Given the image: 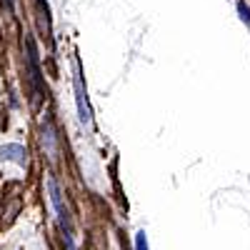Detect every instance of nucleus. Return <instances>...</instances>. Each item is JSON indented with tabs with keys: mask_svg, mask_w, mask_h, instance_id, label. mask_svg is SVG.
I'll list each match as a JSON object with an SVG mask.
<instances>
[{
	"mask_svg": "<svg viewBox=\"0 0 250 250\" xmlns=\"http://www.w3.org/2000/svg\"><path fill=\"white\" fill-rule=\"evenodd\" d=\"M75 100H78V113H80V120L83 123H93V113H90V105H88V93H85V83H83V73H80V65L75 70Z\"/></svg>",
	"mask_w": 250,
	"mask_h": 250,
	"instance_id": "nucleus-3",
	"label": "nucleus"
},
{
	"mask_svg": "<svg viewBox=\"0 0 250 250\" xmlns=\"http://www.w3.org/2000/svg\"><path fill=\"white\" fill-rule=\"evenodd\" d=\"M25 148L23 145H3L0 148V158L3 160H13V163H18V165H25Z\"/></svg>",
	"mask_w": 250,
	"mask_h": 250,
	"instance_id": "nucleus-5",
	"label": "nucleus"
},
{
	"mask_svg": "<svg viewBox=\"0 0 250 250\" xmlns=\"http://www.w3.org/2000/svg\"><path fill=\"white\" fill-rule=\"evenodd\" d=\"M5 3H8V8H13V0H5Z\"/></svg>",
	"mask_w": 250,
	"mask_h": 250,
	"instance_id": "nucleus-7",
	"label": "nucleus"
},
{
	"mask_svg": "<svg viewBox=\"0 0 250 250\" xmlns=\"http://www.w3.org/2000/svg\"><path fill=\"white\" fill-rule=\"evenodd\" d=\"M48 190H50V200L55 205V213H58V220H60V228L65 230V238H70V218H68V210L62 208V195H60V188H58V180L50 175L48 178Z\"/></svg>",
	"mask_w": 250,
	"mask_h": 250,
	"instance_id": "nucleus-2",
	"label": "nucleus"
},
{
	"mask_svg": "<svg viewBox=\"0 0 250 250\" xmlns=\"http://www.w3.org/2000/svg\"><path fill=\"white\" fill-rule=\"evenodd\" d=\"M25 65H28V83L33 88V103L38 105L40 95H43V73H40V62H38V50L33 38H25Z\"/></svg>",
	"mask_w": 250,
	"mask_h": 250,
	"instance_id": "nucleus-1",
	"label": "nucleus"
},
{
	"mask_svg": "<svg viewBox=\"0 0 250 250\" xmlns=\"http://www.w3.org/2000/svg\"><path fill=\"white\" fill-rule=\"evenodd\" d=\"M40 140H43V150L50 160H55L58 155V138H55V130H53V123L45 120L43 123V135H40Z\"/></svg>",
	"mask_w": 250,
	"mask_h": 250,
	"instance_id": "nucleus-4",
	"label": "nucleus"
},
{
	"mask_svg": "<svg viewBox=\"0 0 250 250\" xmlns=\"http://www.w3.org/2000/svg\"><path fill=\"white\" fill-rule=\"evenodd\" d=\"M135 250H148V240H145V233L135 235Z\"/></svg>",
	"mask_w": 250,
	"mask_h": 250,
	"instance_id": "nucleus-6",
	"label": "nucleus"
}]
</instances>
